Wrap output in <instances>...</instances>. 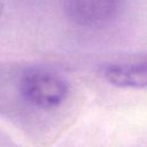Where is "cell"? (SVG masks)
Masks as SVG:
<instances>
[{"instance_id":"obj_2","label":"cell","mask_w":147,"mask_h":147,"mask_svg":"<svg viewBox=\"0 0 147 147\" xmlns=\"http://www.w3.org/2000/svg\"><path fill=\"white\" fill-rule=\"evenodd\" d=\"M124 0H61L64 16L72 24L85 29H100L116 20Z\"/></svg>"},{"instance_id":"obj_3","label":"cell","mask_w":147,"mask_h":147,"mask_svg":"<svg viewBox=\"0 0 147 147\" xmlns=\"http://www.w3.org/2000/svg\"><path fill=\"white\" fill-rule=\"evenodd\" d=\"M103 79L116 87H147V54L108 62L101 69Z\"/></svg>"},{"instance_id":"obj_4","label":"cell","mask_w":147,"mask_h":147,"mask_svg":"<svg viewBox=\"0 0 147 147\" xmlns=\"http://www.w3.org/2000/svg\"><path fill=\"white\" fill-rule=\"evenodd\" d=\"M2 13H3V2L2 0H0V18L2 16Z\"/></svg>"},{"instance_id":"obj_1","label":"cell","mask_w":147,"mask_h":147,"mask_svg":"<svg viewBox=\"0 0 147 147\" xmlns=\"http://www.w3.org/2000/svg\"><path fill=\"white\" fill-rule=\"evenodd\" d=\"M69 83L60 72L46 67L25 68L18 77L17 91L22 101L37 110L59 108L69 95Z\"/></svg>"}]
</instances>
